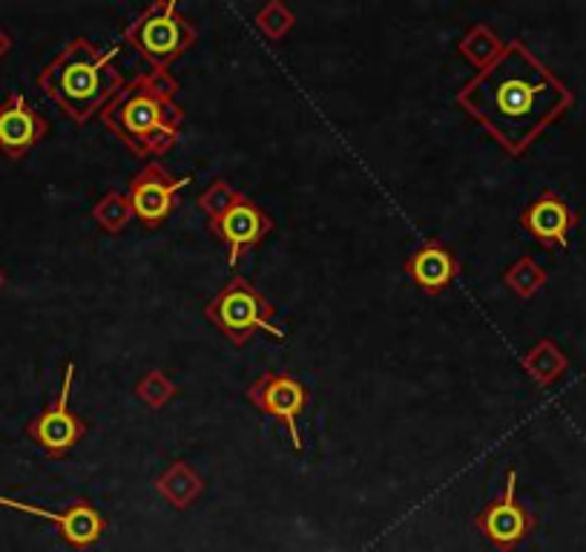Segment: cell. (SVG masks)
I'll list each match as a JSON object with an SVG mask.
<instances>
[{"label": "cell", "mask_w": 586, "mask_h": 552, "mask_svg": "<svg viewBox=\"0 0 586 552\" xmlns=\"http://www.w3.org/2000/svg\"><path fill=\"white\" fill-rule=\"evenodd\" d=\"M204 490V481H201L199 474L190 469V463L185 460H173L167 472L159 474V481H155V492L162 495V498L171 501L176 509H187V506L194 504L196 498Z\"/></svg>", "instance_id": "obj_15"}, {"label": "cell", "mask_w": 586, "mask_h": 552, "mask_svg": "<svg viewBox=\"0 0 586 552\" xmlns=\"http://www.w3.org/2000/svg\"><path fill=\"white\" fill-rule=\"evenodd\" d=\"M9 47H12V44H9V35L3 30H0V58H3V55L9 52Z\"/></svg>", "instance_id": "obj_23"}, {"label": "cell", "mask_w": 586, "mask_h": 552, "mask_svg": "<svg viewBox=\"0 0 586 552\" xmlns=\"http://www.w3.org/2000/svg\"><path fill=\"white\" fill-rule=\"evenodd\" d=\"M0 506L7 509H15V513H26L35 515V518H44V521H52L61 532V538L67 544L84 550V547H93L101 536H104V518L95 509L90 501H75L72 506H67L63 513H52V509H44V506L35 504H24V501L7 498L0 495Z\"/></svg>", "instance_id": "obj_11"}, {"label": "cell", "mask_w": 586, "mask_h": 552, "mask_svg": "<svg viewBox=\"0 0 586 552\" xmlns=\"http://www.w3.org/2000/svg\"><path fill=\"white\" fill-rule=\"evenodd\" d=\"M204 317L222 331L233 345H245L256 331L285 340V331L273 322L277 308L265 300L259 291L245 280V277H233L222 291L204 308Z\"/></svg>", "instance_id": "obj_5"}, {"label": "cell", "mask_w": 586, "mask_h": 552, "mask_svg": "<svg viewBox=\"0 0 586 552\" xmlns=\"http://www.w3.org/2000/svg\"><path fill=\"white\" fill-rule=\"evenodd\" d=\"M406 273L411 277L417 289L429 296H437L457 280L460 262H457L455 250L446 248L443 242H425L406 259Z\"/></svg>", "instance_id": "obj_14"}, {"label": "cell", "mask_w": 586, "mask_h": 552, "mask_svg": "<svg viewBox=\"0 0 586 552\" xmlns=\"http://www.w3.org/2000/svg\"><path fill=\"white\" fill-rule=\"evenodd\" d=\"M176 395H178L176 383H173L164 372H159V368L146 372L144 377L136 383V397H139L141 403L150 406V409H164Z\"/></svg>", "instance_id": "obj_21"}, {"label": "cell", "mask_w": 586, "mask_h": 552, "mask_svg": "<svg viewBox=\"0 0 586 552\" xmlns=\"http://www.w3.org/2000/svg\"><path fill=\"white\" fill-rule=\"evenodd\" d=\"M457 49H460L466 61H471L478 70H483V67H489V63L506 49V44H503L487 24H474L469 26V32L460 38Z\"/></svg>", "instance_id": "obj_17"}, {"label": "cell", "mask_w": 586, "mask_h": 552, "mask_svg": "<svg viewBox=\"0 0 586 552\" xmlns=\"http://www.w3.org/2000/svg\"><path fill=\"white\" fill-rule=\"evenodd\" d=\"M547 271H543L532 257L517 259V262L512 265V268H506V273H503V282H506L517 296H524V300L538 294V291L547 285Z\"/></svg>", "instance_id": "obj_18"}, {"label": "cell", "mask_w": 586, "mask_h": 552, "mask_svg": "<svg viewBox=\"0 0 586 552\" xmlns=\"http://www.w3.org/2000/svg\"><path fill=\"white\" fill-rule=\"evenodd\" d=\"M520 363L538 386H552L566 372V357L552 340H540L529 354H524Z\"/></svg>", "instance_id": "obj_16"}, {"label": "cell", "mask_w": 586, "mask_h": 552, "mask_svg": "<svg viewBox=\"0 0 586 552\" xmlns=\"http://www.w3.org/2000/svg\"><path fill=\"white\" fill-rule=\"evenodd\" d=\"M515 490H517V472L515 469H509L501 495H497V498L474 518V527L480 529V536L487 538L489 544L501 547V550H509V547H515L517 541H524L535 527L532 515L517 504Z\"/></svg>", "instance_id": "obj_10"}, {"label": "cell", "mask_w": 586, "mask_h": 552, "mask_svg": "<svg viewBox=\"0 0 586 552\" xmlns=\"http://www.w3.org/2000/svg\"><path fill=\"white\" fill-rule=\"evenodd\" d=\"M239 196H242L239 187L231 185V181L219 179L199 196V208L204 211V216L208 219H216V216H222V213L227 211V208H231Z\"/></svg>", "instance_id": "obj_22"}, {"label": "cell", "mask_w": 586, "mask_h": 552, "mask_svg": "<svg viewBox=\"0 0 586 552\" xmlns=\"http://www.w3.org/2000/svg\"><path fill=\"white\" fill-rule=\"evenodd\" d=\"M124 44H130L155 72H167L173 61L194 47L196 30L173 0H162L146 7L124 30Z\"/></svg>", "instance_id": "obj_4"}, {"label": "cell", "mask_w": 586, "mask_h": 552, "mask_svg": "<svg viewBox=\"0 0 586 552\" xmlns=\"http://www.w3.org/2000/svg\"><path fill=\"white\" fill-rule=\"evenodd\" d=\"M208 227L210 234L227 245V265L236 268L242 254H245L247 248L259 245V242L273 231V222H270L268 213H265L254 199H247V193H242L222 216L208 219Z\"/></svg>", "instance_id": "obj_9"}, {"label": "cell", "mask_w": 586, "mask_h": 552, "mask_svg": "<svg viewBox=\"0 0 586 552\" xmlns=\"http://www.w3.org/2000/svg\"><path fill=\"white\" fill-rule=\"evenodd\" d=\"M118 55H121L118 47L101 49L93 40L72 38L40 70V93L75 125H86L90 118L101 116V109L127 84L116 70Z\"/></svg>", "instance_id": "obj_3"}, {"label": "cell", "mask_w": 586, "mask_h": 552, "mask_svg": "<svg viewBox=\"0 0 586 552\" xmlns=\"http://www.w3.org/2000/svg\"><path fill=\"white\" fill-rule=\"evenodd\" d=\"M132 216H136V213H132V204L130 199H127V193H107L93 208V219L107 234H121V231H127Z\"/></svg>", "instance_id": "obj_19"}, {"label": "cell", "mask_w": 586, "mask_h": 552, "mask_svg": "<svg viewBox=\"0 0 586 552\" xmlns=\"http://www.w3.org/2000/svg\"><path fill=\"white\" fill-rule=\"evenodd\" d=\"M178 81L171 72H141L101 109L107 127L132 156L159 158L181 139L185 107L178 104Z\"/></svg>", "instance_id": "obj_2"}, {"label": "cell", "mask_w": 586, "mask_h": 552, "mask_svg": "<svg viewBox=\"0 0 586 552\" xmlns=\"http://www.w3.org/2000/svg\"><path fill=\"white\" fill-rule=\"evenodd\" d=\"M72 380H75V363L70 360L63 366V383L61 391H58V400L49 403L44 412L35 414L26 423V437H30L32 444H38L47 455H52V458L67 455L86 432L84 421L72 412Z\"/></svg>", "instance_id": "obj_6"}, {"label": "cell", "mask_w": 586, "mask_h": 552, "mask_svg": "<svg viewBox=\"0 0 586 552\" xmlns=\"http://www.w3.org/2000/svg\"><path fill=\"white\" fill-rule=\"evenodd\" d=\"M575 222H578L575 211L563 202L561 196L552 193V190L538 196V199L520 213L524 231H529V234H532L540 245H547V248H566Z\"/></svg>", "instance_id": "obj_13"}, {"label": "cell", "mask_w": 586, "mask_h": 552, "mask_svg": "<svg viewBox=\"0 0 586 552\" xmlns=\"http://www.w3.org/2000/svg\"><path fill=\"white\" fill-rule=\"evenodd\" d=\"M194 181V176L173 179L159 162H146L127 185V199L132 204L136 219H141L146 227L162 225L176 208L178 190Z\"/></svg>", "instance_id": "obj_8"}, {"label": "cell", "mask_w": 586, "mask_h": 552, "mask_svg": "<svg viewBox=\"0 0 586 552\" xmlns=\"http://www.w3.org/2000/svg\"><path fill=\"white\" fill-rule=\"evenodd\" d=\"M572 102L570 86L547 63H540L524 40L506 44V49L457 93V104L487 127L509 156H524Z\"/></svg>", "instance_id": "obj_1"}, {"label": "cell", "mask_w": 586, "mask_h": 552, "mask_svg": "<svg viewBox=\"0 0 586 552\" xmlns=\"http://www.w3.org/2000/svg\"><path fill=\"white\" fill-rule=\"evenodd\" d=\"M254 24L268 40H282L288 32L293 30V24H296V15H293L282 0H270V3H265V7L256 12Z\"/></svg>", "instance_id": "obj_20"}, {"label": "cell", "mask_w": 586, "mask_h": 552, "mask_svg": "<svg viewBox=\"0 0 586 552\" xmlns=\"http://www.w3.org/2000/svg\"><path fill=\"white\" fill-rule=\"evenodd\" d=\"M47 132V118L40 116L21 93H12L0 104V153L12 162L24 158Z\"/></svg>", "instance_id": "obj_12"}, {"label": "cell", "mask_w": 586, "mask_h": 552, "mask_svg": "<svg viewBox=\"0 0 586 552\" xmlns=\"http://www.w3.org/2000/svg\"><path fill=\"white\" fill-rule=\"evenodd\" d=\"M245 397L250 403L273 418L277 423L288 428V435L293 441V449L302 451V437H300V414L305 412L310 395L293 374L288 372H265L262 377H256L247 386Z\"/></svg>", "instance_id": "obj_7"}]
</instances>
